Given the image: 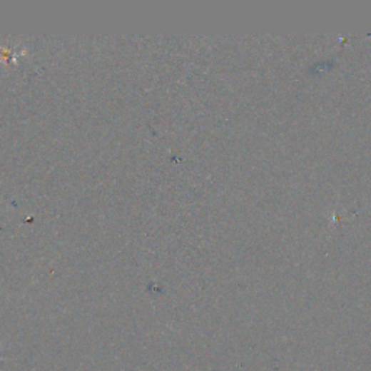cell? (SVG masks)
Wrapping results in <instances>:
<instances>
[{"instance_id": "cell-1", "label": "cell", "mask_w": 371, "mask_h": 371, "mask_svg": "<svg viewBox=\"0 0 371 371\" xmlns=\"http://www.w3.org/2000/svg\"><path fill=\"white\" fill-rule=\"evenodd\" d=\"M0 351H2V345H0ZM0 360H5L4 357H0ZM0 371H2V370H0Z\"/></svg>"}]
</instances>
